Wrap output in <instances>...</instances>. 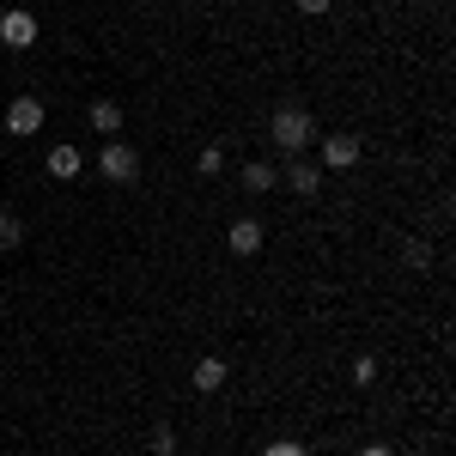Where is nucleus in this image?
I'll return each mask as SVG.
<instances>
[{
    "label": "nucleus",
    "mask_w": 456,
    "mask_h": 456,
    "mask_svg": "<svg viewBox=\"0 0 456 456\" xmlns=\"http://www.w3.org/2000/svg\"><path fill=\"white\" fill-rule=\"evenodd\" d=\"M268 134H274V146H281L286 159H305L311 141H316V122H311L305 104H281L274 116H268Z\"/></svg>",
    "instance_id": "nucleus-1"
},
{
    "label": "nucleus",
    "mask_w": 456,
    "mask_h": 456,
    "mask_svg": "<svg viewBox=\"0 0 456 456\" xmlns=\"http://www.w3.org/2000/svg\"><path fill=\"white\" fill-rule=\"evenodd\" d=\"M98 171H104V183H134V176H141V152H134L128 141H104Z\"/></svg>",
    "instance_id": "nucleus-2"
},
{
    "label": "nucleus",
    "mask_w": 456,
    "mask_h": 456,
    "mask_svg": "<svg viewBox=\"0 0 456 456\" xmlns=\"http://www.w3.org/2000/svg\"><path fill=\"white\" fill-rule=\"evenodd\" d=\"M359 134H322V171H353L359 165Z\"/></svg>",
    "instance_id": "nucleus-3"
},
{
    "label": "nucleus",
    "mask_w": 456,
    "mask_h": 456,
    "mask_svg": "<svg viewBox=\"0 0 456 456\" xmlns=\"http://www.w3.org/2000/svg\"><path fill=\"white\" fill-rule=\"evenodd\" d=\"M0 43H6V49H31V43H37V19L25 12V6L0 12Z\"/></svg>",
    "instance_id": "nucleus-4"
},
{
    "label": "nucleus",
    "mask_w": 456,
    "mask_h": 456,
    "mask_svg": "<svg viewBox=\"0 0 456 456\" xmlns=\"http://www.w3.org/2000/svg\"><path fill=\"white\" fill-rule=\"evenodd\" d=\"M281 183L292 189V195H305V201H311L316 189H322V165H316V159H292V165L281 171Z\"/></svg>",
    "instance_id": "nucleus-5"
},
{
    "label": "nucleus",
    "mask_w": 456,
    "mask_h": 456,
    "mask_svg": "<svg viewBox=\"0 0 456 456\" xmlns=\"http://www.w3.org/2000/svg\"><path fill=\"white\" fill-rule=\"evenodd\" d=\"M86 122H92V134H110V141H122V128H128V110L116 104V98H98Z\"/></svg>",
    "instance_id": "nucleus-6"
},
{
    "label": "nucleus",
    "mask_w": 456,
    "mask_h": 456,
    "mask_svg": "<svg viewBox=\"0 0 456 456\" xmlns=\"http://www.w3.org/2000/svg\"><path fill=\"white\" fill-rule=\"evenodd\" d=\"M262 238H268V225H262V219H232L225 249H232V256H256V249H262Z\"/></svg>",
    "instance_id": "nucleus-7"
},
{
    "label": "nucleus",
    "mask_w": 456,
    "mask_h": 456,
    "mask_svg": "<svg viewBox=\"0 0 456 456\" xmlns=\"http://www.w3.org/2000/svg\"><path fill=\"white\" fill-rule=\"evenodd\" d=\"M43 128V104L37 98H12L6 104V134H37Z\"/></svg>",
    "instance_id": "nucleus-8"
},
{
    "label": "nucleus",
    "mask_w": 456,
    "mask_h": 456,
    "mask_svg": "<svg viewBox=\"0 0 456 456\" xmlns=\"http://www.w3.org/2000/svg\"><path fill=\"white\" fill-rule=\"evenodd\" d=\"M86 171V159H79V146H49V176H55V183H73V176Z\"/></svg>",
    "instance_id": "nucleus-9"
},
{
    "label": "nucleus",
    "mask_w": 456,
    "mask_h": 456,
    "mask_svg": "<svg viewBox=\"0 0 456 456\" xmlns=\"http://www.w3.org/2000/svg\"><path fill=\"white\" fill-rule=\"evenodd\" d=\"M189 384L201 389V395H213V389H225V359H201V365H195V378H189Z\"/></svg>",
    "instance_id": "nucleus-10"
},
{
    "label": "nucleus",
    "mask_w": 456,
    "mask_h": 456,
    "mask_svg": "<svg viewBox=\"0 0 456 456\" xmlns=\"http://www.w3.org/2000/svg\"><path fill=\"white\" fill-rule=\"evenodd\" d=\"M274 183H281V171H274V165H262V159H256V165H244V189H249V195H268Z\"/></svg>",
    "instance_id": "nucleus-11"
},
{
    "label": "nucleus",
    "mask_w": 456,
    "mask_h": 456,
    "mask_svg": "<svg viewBox=\"0 0 456 456\" xmlns=\"http://www.w3.org/2000/svg\"><path fill=\"white\" fill-rule=\"evenodd\" d=\"M25 244V219L19 213H0V249H19Z\"/></svg>",
    "instance_id": "nucleus-12"
},
{
    "label": "nucleus",
    "mask_w": 456,
    "mask_h": 456,
    "mask_svg": "<svg viewBox=\"0 0 456 456\" xmlns=\"http://www.w3.org/2000/svg\"><path fill=\"white\" fill-rule=\"evenodd\" d=\"M353 384H359V389L378 384V359H371V353H359V359H353Z\"/></svg>",
    "instance_id": "nucleus-13"
},
{
    "label": "nucleus",
    "mask_w": 456,
    "mask_h": 456,
    "mask_svg": "<svg viewBox=\"0 0 456 456\" xmlns=\"http://www.w3.org/2000/svg\"><path fill=\"white\" fill-rule=\"evenodd\" d=\"M146 444H152V456H176V432H171V426H152Z\"/></svg>",
    "instance_id": "nucleus-14"
},
{
    "label": "nucleus",
    "mask_w": 456,
    "mask_h": 456,
    "mask_svg": "<svg viewBox=\"0 0 456 456\" xmlns=\"http://www.w3.org/2000/svg\"><path fill=\"white\" fill-rule=\"evenodd\" d=\"M195 165H201V176H219V165H225V152H219V146H201V159H195Z\"/></svg>",
    "instance_id": "nucleus-15"
},
{
    "label": "nucleus",
    "mask_w": 456,
    "mask_h": 456,
    "mask_svg": "<svg viewBox=\"0 0 456 456\" xmlns=\"http://www.w3.org/2000/svg\"><path fill=\"white\" fill-rule=\"evenodd\" d=\"M402 256H408V262H414V268H426V262H432V249H426L420 238H408V244H402Z\"/></svg>",
    "instance_id": "nucleus-16"
},
{
    "label": "nucleus",
    "mask_w": 456,
    "mask_h": 456,
    "mask_svg": "<svg viewBox=\"0 0 456 456\" xmlns=\"http://www.w3.org/2000/svg\"><path fill=\"white\" fill-rule=\"evenodd\" d=\"M262 456H311V451H305V444H286V438H281V444H268Z\"/></svg>",
    "instance_id": "nucleus-17"
},
{
    "label": "nucleus",
    "mask_w": 456,
    "mask_h": 456,
    "mask_svg": "<svg viewBox=\"0 0 456 456\" xmlns=\"http://www.w3.org/2000/svg\"><path fill=\"white\" fill-rule=\"evenodd\" d=\"M335 0H298V12H329Z\"/></svg>",
    "instance_id": "nucleus-18"
},
{
    "label": "nucleus",
    "mask_w": 456,
    "mask_h": 456,
    "mask_svg": "<svg viewBox=\"0 0 456 456\" xmlns=\"http://www.w3.org/2000/svg\"><path fill=\"white\" fill-rule=\"evenodd\" d=\"M359 456H389V444H365V451H359Z\"/></svg>",
    "instance_id": "nucleus-19"
}]
</instances>
